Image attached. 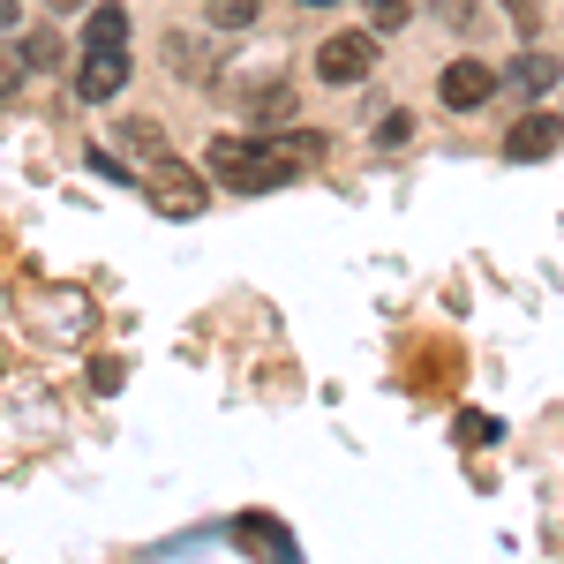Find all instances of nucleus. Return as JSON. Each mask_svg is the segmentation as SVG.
<instances>
[{"label": "nucleus", "instance_id": "nucleus-4", "mask_svg": "<svg viewBox=\"0 0 564 564\" xmlns=\"http://www.w3.org/2000/svg\"><path fill=\"white\" fill-rule=\"evenodd\" d=\"M121 84H129V53H90V45H84V68H76V98L106 106V98H121Z\"/></svg>", "mask_w": 564, "mask_h": 564}, {"label": "nucleus", "instance_id": "nucleus-1", "mask_svg": "<svg viewBox=\"0 0 564 564\" xmlns=\"http://www.w3.org/2000/svg\"><path fill=\"white\" fill-rule=\"evenodd\" d=\"M316 151L308 135H218L212 143V174L234 196H263V188H286L302 174V159Z\"/></svg>", "mask_w": 564, "mask_h": 564}, {"label": "nucleus", "instance_id": "nucleus-8", "mask_svg": "<svg viewBox=\"0 0 564 564\" xmlns=\"http://www.w3.org/2000/svg\"><path fill=\"white\" fill-rule=\"evenodd\" d=\"M84 45L90 53H129V8H90V23H84Z\"/></svg>", "mask_w": 564, "mask_h": 564}, {"label": "nucleus", "instance_id": "nucleus-12", "mask_svg": "<svg viewBox=\"0 0 564 564\" xmlns=\"http://www.w3.org/2000/svg\"><path fill=\"white\" fill-rule=\"evenodd\" d=\"M505 15H512V31H520V39L542 31V0H505Z\"/></svg>", "mask_w": 564, "mask_h": 564}, {"label": "nucleus", "instance_id": "nucleus-14", "mask_svg": "<svg viewBox=\"0 0 564 564\" xmlns=\"http://www.w3.org/2000/svg\"><path fill=\"white\" fill-rule=\"evenodd\" d=\"M406 135H414V121H406V113H384V129H377V143H406Z\"/></svg>", "mask_w": 564, "mask_h": 564}, {"label": "nucleus", "instance_id": "nucleus-11", "mask_svg": "<svg viewBox=\"0 0 564 564\" xmlns=\"http://www.w3.org/2000/svg\"><path fill=\"white\" fill-rule=\"evenodd\" d=\"M249 15H257V0H212V23H218V31H241Z\"/></svg>", "mask_w": 564, "mask_h": 564}, {"label": "nucleus", "instance_id": "nucleus-5", "mask_svg": "<svg viewBox=\"0 0 564 564\" xmlns=\"http://www.w3.org/2000/svg\"><path fill=\"white\" fill-rule=\"evenodd\" d=\"M151 196H159V204H166V212H204V204H212V196H204V181L188 174V166H159V174H151Z\"/></svg>", "mask_w": 564, "mask_h": 564}, {"label": "nucleus", "instance_id": "nucleus-13", "mask_svg": "<svg viewBox=\"0 0 564 564\" xmlns=\"http://www.w3.org/2000/svg\"><path fill=\"white\" fill-rule=\"evenodd\" d=\"M459 436H467V444H497V422H489V414H459Z\"/></svg>", "mask_w": 564, "mask_h": 564}, {"label": "nucleus", "instance_id": "nucleus-15", "mask_svg": "<svg viewBox=\"0 0 564 564\" xmlns=\"http://www.w3.org/2000/svg\"><path fill=\"white\" fill-rule=\"evenodd\" d=\"M436 15H444V23H475V15H467V0H436Z\"/></svg>", "mask_w": 564, "mask_h": 564}, {"label": "nucleus", "instance_id": "nucleus-7", "mask_svg": "<svg viewBox=\"0 0 564 564\" xmlns=\"http://www.w3.org/2000/svg\"><path fill=\"white\" fill-rule=\"evenodd\" d=\"M505 76H512V90H527V98H542V90H557V53H542V45H527L520 61H512V68H505Z\"/></svg>", "mask_w": 564, "mask_h": 564}, {"label": "nucleus", "instance_id": "nucleus-9", "mask_svg": "<svg viewBox=\"0 0 564 564\" xmlns=\"http://www.w3.org/2000/svg\"><path fill=\"white\" fill-rule=\"evenodd\" d=\"M234 534H241V542H263L271 557H294V534H286V527H271V520H241Z\"/></svg>", "mask_w": 564, "mask_h": 564}, {"label": "nucleus", "instance_id": "nucleus-10", "mask_svg": "<svg viewBox=\"0 0 564 564\" xmlns=\"http://www.w3.org/2000/svg\"><path fill=\"white\" fill-rule=\"evenodd\" d=\"M406 15H414V0H369V23L377 31H406Z\"/></svg>", "mask_w": 564, "mask_h": 564}, {"label": "nucleus", "instance_id": "nucleus-6", "mask_svg": "<svg viewBox=\"0 0 564 564\" xmlns=\"http://www.w3.org/2000/svg\"><path fill=\"white\" fill-rule=\"evenodd\" d=\"M557 121H550V113H527L520 129L505 135V159H512V166H527V159H550V151H557Z\"/></svg>", "mask_w": 564, "mask_h": 564}, {"label": "nucleus", "instance_id": "nucleus-16", "mask_svg": "<svg viewBox=\"0 0 564 564\" xmlns=\"http://www.w3.org/2000/svg\"><path fill=\"white\" fill-rule=\"evenodd\" d=\"M8 23H15V0H0V31H8Z\"/></svg>", "mask_w": 564, "mask_h": 564}, {"label": "nucleus", "instance_id": "nucleus-17", "mask_svg": "<svg viewBox=\"0 0 564 564\" xmlns=\"http://www.w3.org/2000/svg\"><path fill=\"white\" fill-rule=\"evenodd\" d=\"M45 8H76V0H45Z\"/></svg>", "mask_w": 564, "mask_h": 564}, {"label": "nucleus", "instance_id": "nucleus-3", "mask_svg": "<svg viewBox=\"0 0 564 564\" xmlns=\"http://www.w3.org/2000/svg\"><path fill=\"white\" fill-rule=\"evenodd\" d=\"M497 84H505V76H497L489 61H452V68H444V84H436V98H444L452 113H475V106L497 98Z\"/></svg>", "mask_w": 564, "mask_h": 564}, {"label": "nucleus", "instance_id": "nucleus-2", "mask_svg": "<svg viewBox=\"0 0 564 564\" xmlns=\"http://www.w3.org/2000/svg\"><path fill=\"white\" fill-rule=\"evenodd\" d=\"M369 68H377V31H332V39L316 45V76H324V84H361V76H369Z\"/></svg>", "mask_w": 564, "mask_h": 564}, {"label": "nucleus", "instance_id": "nucleus-18", "mask_svg": "<svg viewBox=\"0 0 564 564\" xmlns=\"http://www.w3.org/2000/svg\"><path fill=\"white\" fill-rule=\"evenodd\" d=\"M308 8H324V0H308Z\"/></svg>", "mask_w": 564, "mask_h": 564}]
</instances>
